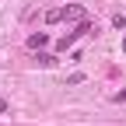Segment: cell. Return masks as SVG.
Wrapping results in <instances>:
<instances>
[{
    "mask_svg": "<svg viewBox=\"0 0 126 126\" xmlns=\"http://www.w3.org/2000/svg\"><path fill=\"white\" fill-rule=\"evenodd\" d=\"M63 21V7H53V11H46V25H56Z\"/></svg>",
    "mask_w": 126,
    "mask_h": 126,
    "instance_id": "obj_4",
    "label": "cell"
},
{
    "mask_svg": "<svg viewBox=\"0 0 126 126\" xmlns=\"http://www.w3.org/2000/svg\"><path fill=\"white\" fill-rule=\"evenodd\" d=\"M46 46H49V35H46V32H35V35H28V49H46Z\"/></svg>",
    "mask_w": 126,
    "mask_h": 126,
    "instance_id": "obj_3",
    "label": "cell"
},
{
    "mask_svg": "<svg viewBox=\"0 0 126 126\" xmlns=\"http://www.w3.org/2000/svg\"><path fill=\"white\" fill-rule=\"evenodd\" d=\"M39 63H42V67H53V63H56V60H53L49 53H39Z\"/></svg>",
    "mask_w": 126,
    "mask_h": 126,
    "instance_id": "obj_5",
    "label": "cell"
},
{
    "mask_svg": "<svg viewBox=\"0 0 126 126\" xmlns=\"http://www.w3.org/2000/svg\"><path fill=\"white\" fill-rule=\"evenodd\" d=\"M88 32H94V25H91L88 18H84V21H77V28H74V32H67V35L60 39V49H67V46H74V42L81 39V35H88Z\"/></svg>",
    "mask_w": 126,
    "mask_h": 126,
    "instance_id": "obj_1",
    "label": "cell"
},
{
    "mask_svg": "<svg viewBox=\"0 0 126 126\" xmlns=\"http://www.w3.org/2000/svg\"><path fill=\"white\" fill-rule=\"evenodd\" d=\"M63 21H84V7L81 4H67L63 7Z\"/></svg>",
    "mask_w": 126,
    "mask_h": 126,
    "instance_id": "obj_2",
    "label": "cell"
},
{
    "mask_svg": "<svg viewBox=\"0 0 126 126\" xmlns=\"http://www.w3.org/2000/svg\"><path fill=\"white\" fill-rule=\"evenodd\" d=\"M123 53H126V39H123Z\"/></svg>",
    "mask_w": 126,
    "mask_h": 126,
    "instance_id": "obj_8",
    "label": "cell"
},
{
    "mask_svg": "<svg viewBox=\"0 0 126 126\" xmlns=\"http://www.w3.org/2000/svg\"><path fill=\"white\" fill-rule=\"evenodd\" d=\"M112 102H116V105H126V88H123V91H116V94H112Z\"/></svg>",
    "mask_w": 126,
    "mask_h": 126,
    "instance_id": "obj_6",
    "label": "cell"
},
{
    "mask_svg": "<svg viewBox=\"0 0 126 126\" xmlns=\"http://www.w3.org/2000/svg\"><path fill=\"white\" fill-rule=\"evenodd\" d=\"M0 112H11V102L7 98H0Z\"/></svg>",
    "mask_w": 126,
    "mask_h": 126,
    "instance_id": "obj_7",
    "label": "cell"
}]
</instances>
